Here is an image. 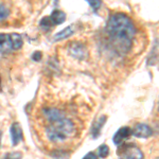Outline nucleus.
<instances>
[{"label": "nucleus", "instance_id": "1", "mask_svg": "<svg viewBox=\"0 0 159 159\" xmlns=\"http://www.w3.org/2000/svg\"><path fill=\"white\" fill-rule=\"evenodd\" d=\"M106 33L114 47L120 53H127L136 36V27L133 20L122 13H116L109 17Z\"/></svg>", "mask_w": 159, "mask_h": 159}, {"label": "nucleus", "instance_id": "2", "mask_svg": "<svg viewBox=\"0 0 159 159\" xmlns=\"http://www.w3.org/2000/svg\"><path fill=\"white\" fill-rule=\"evenodd\" d=\"M43 135L48 142L54 145H61L73 139L76 135L75 122L68 117V114L60 119L43 123Z\"/></svg>", "mask_w": 159, "mask_h": 159}, {"label": "nucleus", "instance_id": "3", "mask_svg": "<svg viewBox=\"0 0 159 159\" xmlns=\"http://www.w3.org/2000/svg\"><path fill=\"white\" fill-rule=\"evenodd\" d=\"M22 46V38L18 34H0V51L3 53L18 50Z\"/></svg>", "mask_w": 159, "mask_h": 159}, {"label": "nucleus", "instance_id": "4", "mask_svg": "<svg viewBox=\"0 0 159 159\" xmlns=\"http://www.w3.org/2000/svg\"><path fill=\"white\" fill-rule=\"evenodd\" d=\"M120 159H143V153L137 145L129 143L122 144L117 151Z\"/></svg>", "mask_w": 159, "mask_h": 159}, {"label": "nucleus", "instance_id": "5", "mask_svg": "<svg viewBox=\"0 0 159 159\" xmlns=\"http://www.w3.org/2000/svg\"><path fill=\"white\" fill-rule=\"evenodd\" d=\"M132 134L137 138H148L153 135V130L148 124L139 123L136 125L134 130H132Z\"/></svg>", "mask_w": 159, "mask_h": 159}, {"label": "nucleus", "instance_id": "6", "mask_svg": "<svg viewBox=\"0 0 159 159\" xmlns=\"http://www.w3.org/2000/svg\"><path fill=\"white\" fill-rule=\"evenodd\" d=\"M69 52L73 57L78 60H85L87 57V50L82 43H74L69 47Z\"/></svg>", "mask_w": 159, "mask_h": 159}, {"label": "nucleus", "instance_id": "7", "mask_svg": "<svg viewBox=\"0 0 159 159\" xmlns=\"http://www.w3.org/2000/svg\"><path fill=\"white\" fill-rule=\"evenodd\" d=\"M132 135V129L127 126H123L120 129H118V132L114 136V143L117 145H120L125 139L129 137Z\"/></svg>", "mask_w": 159, "mask_h": 159}, {"label": "nucleus", "instance_id": "8", "mask_svg": "<svg viewBox=\"0 0 159 159\" xmlns=\"http://www.w3.org/2000/svg\"><path fill=\"white\" fill-rule=\"evenodd\" d=\"M10 133H11L13 145H17L22 139V130H21V127L19 126L18 123H16V122L13 123L12 126H11V129H10Z\"/></svg>", "mask_w": 159, "mask_h": 159}, {"label": "nucleus", "instance_id": "9", "mask_svg": "<svg viewBox=\"0 0 159 159\" xmlns=\"http://www.w3.org/2000/svg\"><path fill=\"white\" fill-rule=\"evenodd\" d=\"M11 15V10L4 1L0 0V24L7 21Z\"/></svg>", "mask_w": 159, "mask_h": 159}, {"label": "nucleus", "instance_id": "10", "mask_svg": "<svg viewBox=\"0 0 159 159\" xmlns=\"http://www.w3.org/2000/svg\"><path fill=\"white\" fill-rule=\"evenodd\" d=\"M50 18H51V21H52L53 25H61L65 21L66 15H65V13L60 11V10H55V11H53L52 14L50 15Z\"/></svg>", "mask_w": 159, "mask_h": 159}, {"label": "nucleus", "instance_id": "11", "mask_svg": "<svg viewBox=\"0 0 159 159\" xmlns=\"http://www.w3.org/2000/svg\"><path fill=\"white\" fill-rule=\"evenodd\" d=\"M74 32V29H73V25H70V27H67L65 28L63 31H61V32H58L57 34H55L54 36V40H61L64 39V38H67L69 36H71V35L73 34Z\"/></svg>", "mask_w": 159, "mask_h": 159}, {"label": "nucleus", "instance_id": "12", "mask_svg": "<svg viewBox=\"0 0 159 159\" xmlns=\"http://www.w3.org/2000/svg\"><path fill=\"white\" fill-rule=\"evenodd\" d=\"M105 121H106V117L103 116V117L100 118L98 121L93 124V126H92V136H93V138L99 137L100 132H101V129H102V126L104 125Z\"/></svg>", "mask_w": 159, "mask_h": 159}, {"label": "nucleus", "instance_id": "13", "mask_svg": "<svg viewBox=\"0 0 159 159\" xmlns=\"http://www.w3.org/2000/svg\"><path fill=\"white\" fill-rule=\"evenodd\" d=\"M52 25H53V24H52V21H51L50 16L45 17V18H43L42 21H40V27H42L43 29L48 30V29H50Z\"/></svg>", "mask_w": 159, "mask_h": 159}, {"label": "nucleus", "instance_id": "14", "mask_svg": "<svg viewBox=\"0 0 159 159\" xmlns=\"http://www.w3.org/2000/svg\"><path fill=\"white\" fill-rule=\"evenodd\" d=\"M109 154V148L106 144H103L99 148V156L101 158H106Z\"/></svg>", "mask_w": 159, "mask_h": 159}, {"label": "nucleus", "instance_id": "15", "mask_svg": "<svg viewBox=\"0 0 159 159\" xmlns=\"http://www.w3.org/2000/svg\"><path fill=\"white\" fill-rule=\"evenodd\" d=\"M88 1V3L90 4V6L93 7V10H99L100 7H101V0H87Z\"/></svg>", "mask_w": 159, "mask_h": 159}, {"label": "nucleus", "instance_id": "16", "mask_svg": "<svg viewBox=\"0 0 159 159\" xmlns=\"http://www.w3.org/2000/svg\"><path fill=\"white\" fill-rule=\"evenodd\" d=\"M4 159H21V153H17V152H14V153H10V154H7Z\"/></svg>", "mask_w": 159, "mask_h": 159}, {"label": "nucleus", "instance_id": "17", "mask_svg": "<svg viewBox=\"0 0 159 159\" xmlns=\"http://www.w3.org/2000/svg\"><path fill=\"white\" fill-rule=\"evenodd\" d=\"M83 159H98V156H97L93 152H89L88 154H86L85 157Z\"/></svg>", "mask_w": 159, "mask_h": 159}, {"label": "nucleus", "instance_id": "18", "mask_svg": "<svg viewBox=\"0 0 159 159\" xmlns=\"http://www.w3.org/2000/svg\"><path fill=\"white\" fill-rule=\"evenodd\" d=\"M32 58L34 61H38L42 58V54H40V52H35L34 54H33V56H32Z\"/></svg>", "mask_w": 159, "mask_h": 159}, {"label": "nucleus", "instance_id": "19", "mask_svg": "<svg viewBox=\"0 0 159 159\" xmlns=\"http://www.w3.org/2000/svg\"><path fill=\"white\" fill-rule=\"evenodd\" d=\"M1 134L2 133H1V130H0V141H1Z\"/></svg>", "mask_w": 159, "mask_h": 159}]
</instances>
